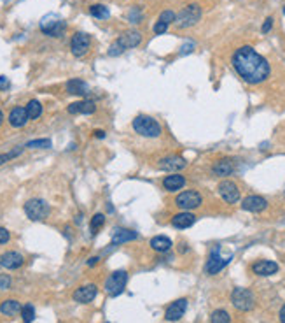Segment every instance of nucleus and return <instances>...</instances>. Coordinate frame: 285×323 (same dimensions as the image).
Segmentation results:
<instances>
[{
	"label": "nucleus",
	"mask_w": 285,
	"mask_h": 323,
	"mask_svg": "<svg viewBox=\"0 0 285 323\" xmlns=\"http://www.w3.org/2000/svg\"><path fill=\"white\" fill-rule=\"evenodd\" d=\"M233 69L248 85H261L270 77L271 67L268 60L250 46H241L233 53Z\"/></svg>",
	"instance_id": "1"
},
{
	"label": "nucleus",
	"mask_w": 285,
	"mask_h": 323,
	"mask_svg": "<svg viewBox=\"0 0 285 323\" xmlns=\"http://www.w3.org/2000/svg\"><path fill=\"white\" fill-rule=\"evenodd\" d=\"M132 127L138 136L150 137V139H156V137H160L161 132H163V130H161V125L157 123L154 118L145 116V114H138L135 120H133Z\"/></svg>",
	"instance_id": "2"
},
{
	"label": "nucleus",
	"mask_w": 285,
	"mask_h": 323,
	"mask_svg": "<svg viewBox=\"0 0 285 323\" xmlns=\"http://www.w3.org/2000/svg\"><path fill=\"white\" fill-rule=\"evenodd\" d=\"M142 42V34L137 32V30H130V32H124L117 41H114L109 48V55L110 57H117V55L124 53L126 49L137 48L138 44Z\"/></svg>",
	"instance_id": "3"
},
{
	"label": "nucleus",
	"mask_w": 285,
	"mask_h": 323,
	"mask_svg": "<svg viewBox=\"0 0 285 323\" xmlns=\"http://www.w3.org/2000/svg\"><path fill=\"white\" fill-rule=\"evenodd\" d=\"M200 19H201V7L198 4H189V6H185L177 14L175 25L177 29H189V26H195Z\"/></svg>",
	"instance_id": "4"
},
{
	"label": "nucleus",
	"mask_w": 285,
	"mask_h": 323,
	"mask_svg": "<svg viewBox=\"0 0 285 323\" xmlns=\"http://www.w3.org/2000/svg\"><path fill=\"white\" fill-rule=\"evenodd\" d=\"M41 30L49 37H61L67 30V23L58 14H47L41 19Z\"/></svg>",
	"instance_id": "5"
},
{
	"label": "nucleus",
	"mask_w": 285,
	"mask_h": 323,
	"mask_svg": "<svg viewBox=\"0 0 285 323\" xmlns=\"http://www.w3.org/2000/svg\"><path fill=\"white\" fill-rule=\"evenodd\" d=\"M49 211H51L49 204L42 199H30L25 204V212L31 222H42V220H46Z\"/></svg>",
	"instance_id": "6"
},
{
	"label": "nucleus",
	"mask_w": 285,
	"mask_h": 323,
	"mask_svg": "<svg viewBox=\"0 0 285 323\" xmlns=\"http://www.w3.org/2000/svg\"><path fill=\"white\" fill-rule=\"evenodd\" d=\"M126 283H128V274L126 271H116L105 279V291L110 295V297H117V295L122 293Z\"/></svg>",
	"instance_id": "7"
},
{
	"label": "nucleus",
	"mask_w": 285,
	"mask_h": 323,
	"mask_svg": "<svg viewBox=\"0 0 285 323\" xmlns=\"http://www.w3.org/2000/svg\"><path fill=\"white\" fill-rule=\"evenodd\" d=\"M231 302L236 309L240 311H250L256 304V297L248 288H235L231 293Z\"/></svg>",
	"instance_id": "8"
},
{
	"label": "nucleus",
	"mask_w": 285,
	"mask_h": 323,
	"mask_svg": "<svg viewBox=\"0 0 285 323\" xmlns=\"http://www.w3.org/2000/svg\"><path fill=\"white\" fill-rule=\"evenodd\" d=\"M203 202V197L198 194L196 190H187V192H182L175 197V206L180 207L182 211H193L198 209Z\"/></svg>",
	"instance_id": "9"
},
{
	"label": "nucleus",
	"mask_w": 285,
	"mask_h": 323,
	"mask_svg": "<svg viewBox=\"0 0 285 323\" xmlns=\"http://www.w3.org/2000/svg\"><path fill=\"white\" fill-rule=\"evenodd\" d=\"M217 192H219V195L223 197L224 202L228 204H236L240 200V188L236 183H233V181H223V183H219V186H217Z\"/></svg>",
	"instance_id": "10"
},
{
	"label": "nucleus",
	"mask_w": 285,
	"mask_h": 323,
	"mask_svg": "<svg viewBox=\"0 0 285 323\" xmlns=\"http://www.w3.org/2000/svg\"><path fill=\"white\" fill-rule=\"evenodd\" d=\"M89 46H91V39L89 35L84 32L74 34L72 41H70V49H72L74 57H84V55L88 53Z\"/></svg>",
	"instance_id": "11"
},
{
	"label": "nucleus",
	"mask_w": 285,
	"mask_h": 323,
	"mask_svg": "<svg viewBox=\"0 0 285 323\" xmlns=\"http://www.w3.org/2000/svg\"><path fill=\"white\" fill-rule=\"evenodd\" d=\"M229 262H231V257L223 258V257H220V253H219V250H213L210 253V257H208V260H207L205 271H207V274L215 276V274H219Z\"/></svg>",
	"instance_id": "12"
},
{
	"label": "nucleus",
	"mask_w": 285,
	"mask_h": 323,
	"mask_svg": "<svg viewBox=\"0 0 285 323\" xmlns=\"http://www.w3.org/2000/svg\"><path fill=\"white\" fill-rule=\"evenodd\" d=\"M185 309H187V299H177L175 302H172L165 311V318L166 321H177L180 320L185 314Z\"/></svg>",
	"instance_id": "13"
},
{
	"label": "nucleus",
	"mask_w": 285,
	"mask_h": 323,
	"mask_svg": "<svg viewBox=\"0 0 285 323\" xmlns=\"http://www.w3.org/2000/svg\"><path fill=\"white\" fill-rule=\"evenodd\" d=\"M268 207V200L261 195H248L247 199H243L241 202V209L248 212H261Z\"/></svg>",
	"instance_id": "14"
},
{
	"label": "nucleus",
	"mask_w": 285,
	"mask_h": 323,
	"mask_svg": "<svg viewBox=\"0 0 285 323\" xmlns=\"http://www.w3.org/2000/svg\"><path fill=\"white\" fill-rule=\"evenodd\" d=\"M97 295H98L97 285H84L74 291V301L81 302V304H89V302L94 301Z\"/></svg>",
	"instance_id": "15"
},
{
	"label": "nucleus",
	"mask_w": 285,
	"mask_h": 323,
	"mask_svg": "<svg viewBox=\"0 0 285 323\" xmlns=\"http://www.w3.org/2000/svg\"><path fill=\"white\" fill-rule=\"evenodd\" d=\"M185 165H187V162L182 158V156H177V155H168L160 160V169L168 171V172H179L185 167Z\"/></svg>",
	"instance_id": "16"
},
{
	"label": "nucleus",
	"mask_w": 285,
	"mask_h": 323,
	"mask_svg": "<svg viewBox=\"0 0 285 323\" xmlns=\"http://www.w3.org/2000/svg\"><path fill=\"white\" fill-rule=\"evenodd\" d=\"M23 262H25V258H23V255L18 253V251H7V253H4L2 257H0V265L9 271L19 269V267L23 265Z\"/></svg>",
	"instance_id": "17"
},
{
	"label": "nucleus",
	"mask_w": 285,
	"mask_h": 323,
	"mask_svg": "<svg viewBox=\"0 0 285 323\" xmlns=\"http://www.w3.org/2000/svg\"><path fill=\"white\" fill-rule=\"evenodd\" d=\"M252 273L257 276H273L278 273V263L271 260H259L252 265Z\"/></svg>",
	"instance_id": "18"
},
{
	"label": "nucleus",
	"mask_w": 285,
	"mask_h": 323,
	"mask_svg": "<svg viewBox=\"0 0 285 323\" xmlns=\"http://www.w3.org/2000/svg\"><path fill=\"white\" fill-rule=\"evenodd\" d=\"M138 237L137 232L130 230V228H116L112 234V246H117V244H124V243H130V241H135Z\"/></svg>",
	"instance_id": "19"
},
{
	"label": "nucleus",
	"mask_w": 285,
	"mask_h": 323,
	"mask_svg": "<svg viewBox=\"0 0 285 323\" xmlns=\"http://www.w3.org/2000/svg\"><path fill=\"white\" fill-rule=\"evenodd\" d=\"M212 172L215 176H220V178H224V176H231L233 172H235V162L231 158H224V160H219L213 164L212 167Z\"/></svg>",
	"instance_id": "20"
},
{
	"label": "nucleus",
	"mask_w": 285,
	"mask_h": 323,
	"mask_svg": "<svg viewBox=\"0 0 285 323\" xmlns=\"http://www.w3.org/2000/svg\"><path fill=\"white\" fill-rule=\"evenodd\" d=\"M195 222H196V216L193 214L191 211L179 212V214H175L172 218V225L175 228H189L191 225H195Z\"/></svg>",
	"instance_id": "21"
},
{
	"label": "nucleus",
	"mask_w": 285,
	"mask_h": 323,
	"mask_svg": "<svg viewBox=\"0 0 285 323\" xmlns=\"http://www.w3.org/2000/svg\"><path fill=\"white\" fill-rule=\"evenodd\" d=\"M28 113H26V107H14L9 114V123L13 125L14 128L25 127L26 121H28Z\"/></svg>",
	"instance_id": "22"
},
{
	"label": "nucleus",
	"mask_w": 285,
	"mask_h": 323,
	"mask_svg": "<svg viewBox=\"0 0 285 323\" xmlns=\"http://www.w3.org/2000/svg\"><path fill=\"white\" fill-rule=\"evenodd\" d=\"M94 111H97V105H94V102H91V100H79V102H74V104L69 105L70 114H91Z\"/></svg>",
	"instance_id": "23"
},
{
	"label": "nucleus",
	"mask_w": 285,
	"mask_h": 323,
	"mask_svg": "<svg viewBox=\"0 0 285 323\" xmlns=\"http://www.w3.org/2000/svg\"><path fill=\"white\" fill-rule=\"evenodd\" d=\"M184 184H185V178L180 174H177V172L166 176V178L163 179V188L166 192H177V190H180Z\"/></svg>",
	"instance_id": "24"
},
{
	"label": "nucleus",
	"mask_w": 285,
	"mask_h": 323,
	"mask_svg": "<svg viewBox=\"0 0 285 323\" xmlns=\"http://www.w3.org/2000/svg\"><path fill=\"white\" fill-rule=\"evenodd\" d=\"M67 92L72 93V95L84 97L89 93V86H88V83H84L81 79H70L67 83Z\"/></svg>",
	"instance_id": "25"
},
{
	"label": "nucleus",
	"mask_w": 285,
	"mask_h": 323,
	"mask_svg": "<svg viewBox=\"0 0 285 323\" xmlns=\"http://www.w3.org/2000/svg\"><path fill=\"white\" fill-rule=\"evenodd\" d=\"M150 248L154 251H157V253H166L172 248V241L168 237H165V235H156V237L150 239Z\"/></svg>",
	"instance_id": "26"
},
{
	"label": "nucleus",
	"mask_w": 285,
	"mask_h": 323,
	"mask_svg": "<svg viewBox=\"0 0 285 323\" xmlns=\"http://www.w3.org/2000/svg\"><path fill=\"white\" fill-rule=\"evenodd\" d=\"M0 313L6 314V316H16L18 313H21V306H19L18 301L11 299V301H4L0 304Z\"/></svg>",
	"instance_id": "27"
},
{
	"label": "nucleus",
	"mask_w": 285,
	"mask_h": 323,
	"mask_svg": "<svg viewBox=\"0 0 285 323\" xmlns=\"http://www.w3.org/2000/svg\"><path fill=\"white\" fill-rule=\"evenodd\" d=\"M89 13H91V16H94L98 19H107L110 16L109 9H107V6H104V4H94V6H91Z\"/></svg>",
	"instance_id": "28"
},
{
	"label": "nucleus",
	"mask_w": 285,
	"mask_h": 323,
	"mask_svg": "<svg viewBox=\"0 0 285 323\" xmlns=\"http://www.w3.org/2000/svg\"><path fill=\"white\" fill-rule=\"evenodd\" d=\"M26 113H28V118L30 120H37L39 116L42 114V105L39 100H30L28 104H26Z\"/></svg>",
	"instance_id": "29"
},
{
	"label": "nucleus",
	"mask_w": 285,
	"mask_h": 323,
	"mask_svg": "<svg viewBox=\"0 0 285 323\" xmlns=\"http://www.w3.org/2000/svg\"><path fill=\"white\" fill-rule=\"evenodd\" d=\"M212 323H231V316H229L228 311L224 309H215L210 316Z\"/></svg>",
	"instance_id": "30"
},
{
	"label": "nucleus",
	"mask_w": 285,
	"mask_h": 323,
	"mask_svg": "<svg viewBox=\"0 0 285 323\" xmlns=\"http://www.w3.org/2000/svg\"><path fill=\"white\" fill-rule=\"evenodd\" d=\"M35 318V309L31 304H25L21 307V320L25 323H31Z\"/></svg>",
	"instance_id": "31"
},
{
	"label": "nucleus",
	"mask_w": 285,
	"mask_h": 323,
	"mask_svg": "<svg viewBox=\"0 0 285 323\" xmlns=\"http://www.w3.org/2000/svg\"><path fill=\"white\" fill-rule=\"evenodd\" d=\"M104 223H105V216L102 214V212H98V214H94L93 218H91V232L93 234H97L98 230H100L102 227H104Z\"/></svg>",
	"instance_id": "32"
},
{
	"label": "nucleus",
	"mask_w": 285,
	"mask_h": 323,
	"mask_svg": "<svg viewBox=\"0 0 285 323\" xmlns=\"http://www.w3.org/2000/svg\"><path fill=\"white\" fill-rule=\"evenodd\" d=\"M26 148L47 149V148H51V141H49V139H37V141H30V143L26 144Z\"/></svg>",
	"instance_id": "33"
},
{
	"label": "nucleus",
	"mask_w": 285,
	"mask_h": 323,
	"mask_svg": "<svg viewBox=\"0 0 285 323\" xmlns=\"http://www.w3.org/2000/svg\"><path fill=\"white\" fill-rule=\"evenodd\" d=\"M21 151H23L21 148H16V149H13V151H9V153H2V155H0V165H4L6 162H9L11 158H14V156L21 155Z\"/></svg>",
	"instance_id": "34"
},
{
	"label": "nucleus",
	"mask_w": 285,
	"mask_h": 323,
	"mask_svg": "<svg viewBox=\"0 0 285 323\" xmlns=\"http://www.w3.org/2000/svg\"><path fill=\"white\" fill-rule=\"evenodd\" d=\"M128 21L132 23H140L142 21V13L138 7H132V9L128 11Z\"/></svg>",
	"instance_id": "35"
},
{
	"label": "nucleus",
	"mask_w": 285,
	"mask_h": 323,
	"mask_svg": "<svg viewBox=\"0 0 285 323\" xmlns=\"http://www.w3.org/2000/svg\"><path fill=\"white\" fill-rule=\"evenodd\" d=\"M175 13L173 11H163V13L160 14V21L166 23V25H170V23H175Z\"/></svg>",
	"instance_id": "36"
},
{
	"label": "nucleus",
	"mask_w": 285,
	"mask_h": 323,
	"mask_svg": "<svg viewBox=\"0 0 285 323\" xmlns=\"http://www.w3.org/2000/svg\"><path fill=\"white\" fill-rule=\"evenodd\" d=\"M166 30H168V25L163 21H157L156 25H154V34H157V35H163Z\"/></svg>",
	"instance_id": "37"
},
{
	"label": "nucleus",
	"mask_w": 285,
	"mask_h": 323,
	"mask_svg": "<svg viewBox=\"0 0 285 323\" xmlns=\"http://www.w3.org/2000/svg\"><path fill=\"white\" fill-rule=\"evenodd\" d=\"M9 239H11L9 230H6V228H4V227H0V244L9 243Z\"/></svg>",
	"instance_id": "38"
},
{
	"label": "nucleus",
	"mask_w": 285,
	"mask_h": 323,
	"mask_svg": "<svg viewBox=\"0 0 285 323\" xmlns=\"http://www.w3.org/2000/svg\"><path fill=\"white\" fill-rule=\"evenodd\" d=\"M11 286V278L7 274H0V288H9Z\"/></svg>",
	"instance_id": "39"
},
{
	"label": "nucleus",
	"mask_w": 285,
	"mask_h": 323,
	"mask_svg": "<svg viewBox=\"0 0 285 323\" xmlns=\"http://www.w3.org/2000/svg\"><path fill=\"white\" fill-rule=\"evenodd\" d=\"M271 26H273V18H266V21L263 23V34H268L271 30Z\"/></svg>",
	"instance_id": "40"
},
{
	"label": "nucleus",
	"mask_w": 285,
	"mask_h": 323,
	"mask_svg": "<svg viewBox=\"0 0 285 323\" xmlns=\"http://www.w3.org/2000/svg\"><path fill=\"white\" fill-rule=\"evenodd\" d=\"M9 88V81H7L6 76H0V90H6Z\"/></svg>",
	"instance_id": "41"
},
{
	"label": "nucleus",
	"mask_w": 285,
	"mask_h": 323,
	"mask_svg": "<svg viewBox=\"0 0 285 323\" xmlns=\"http://www.w3.org/2000/svg\"><path fill=\"white\" fill-rule=\"evenodd\" d=\"M193 48H195V44H193V42H191V44H184V46H182V51H180V53L185 55V53H189V51H193Z\"/></svg>",
	"instance_id": "42"
},
{
	"label": "nucleus",
	"mask_w": 285,
	"mask_h": 323,
	"mask_svg": "<svg viewBox=\"0 0 285 323\" xmlns=\"http://www.w3.org/2000/svg\"><path fill=\"white\" fill-rule=\"evenodd\" d=\"M94 137H98V139H104L105 132H104V130H94Z\"/></svg>",
	"instance_id": "43"
},
{
	"label": "nucleus",
	"mask_w": 285,
	"mask_h": 323,
	"mask_svg": "<svg viewBox=\"0 0 285 323\" xmlns=\"http://www.w3.org/2000/svg\"><path fill=\"white\" fill-rule=\"evenodd\" d=\"M280 321L285 323V304L282 306V309H280Z\"/></svg>",
	"instance_id": "44"
},
{
	"label": "nucleus",
	"mask_w": 285,
	"mask_h": 323,
	"mask_svg": "<svg viewBox=\"0 0 285 323\" xmlns=\"http://www.w3.org/2000/svg\"><path fill=\"white\" fill-rule=\"evenodd\" d=\"M98 260H100L98 257H93V258H89V260H88V265H97V263H98Z\"/></svg>",
	"instance_id": "45"
},
{
	"label": "nucleus",
	"mask_w": 285,
	"mask_h": 323,
	"mask_svg": "<svg viewBox=\"0 0 285 323\" xmlns=\"http://www.w3.org/2000/svg\"><path fill=\"white\" fill-rule=\"evenodd\" d=\"M2 123H4V114L0 111V127H2Z\"/></svg>",
	"instance_id": "46"
},
{
	"label": "nucleus",
	"mask_w": 285,
	"mask_h": 323,
	"mask_svg": "<svg viewBox=\"0 0 285 323\" xmlns=\"http://www.w3.org/2000/svg\"><path fill=\"white\" fill-rule=\"evenodd\" d=\"M283 14H285V9H283Z\"/></svg>",
	"instance_id": "47"
}]
</instances>
